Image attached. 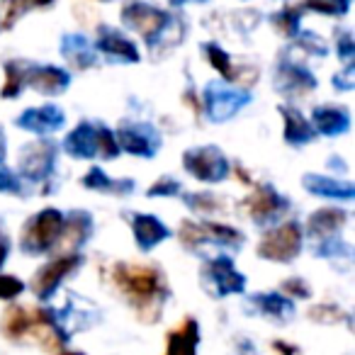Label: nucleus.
<instances>
[{
    "label": "nucleus",
    "instance_id": "obj_11",
    "mask_svg": "<svg viewBox=\"0 0 355 355\" xmlns=\"http://www.w3.org/2000/svg\"><path fill=\"white\" fill-rule=\"evenodd\" d=\"M119 151H127L139 158H153L161 148V134L148 122H127L114 134Z\"/></svg>",
    "mask_w": 355,
    "mask_h": 355
},
{
    "label": "nucleus",
    "instance_id": "obj_3",
    "mask_svg": "<svg viewBox=\"0 0 355 355\" xmlns=\"http://www.w3.org/2000/svg\"><path fill=\"white\" fill-rule=\"evenodd\" d=\"M119 17H122V25L127 30L141 35V40L151 49H156L163 37H166V32L175 25V17L171 12L151 6L146 0H129V3H124Z\"/></svg>",
    "mask_w": 355,
    "mask_h": 355
},
{
    "label": "nucleus",
    "instance_id": "obj_19",
    "mask_svg": "<svg viewBox=\"0 0 355 355\" xmlns=\"http://www.w3.org/2000/svg\"><path fill=\"white\" fill-rule=\"evenodd\" d=\"M311 127L324 137H340L350 129V112L338 105H321L311 112Z\"/></svg>",
    "mask_w": 355,
    "mask_h": 355
},
{
    "label": "nucleus",
    "instance_id": "obj_34",
    "mask_svg": "<svg viewBox=\"0 0 355 355\" xmlns=\"http://www.w3.org/2000/svg\"><path fill=\"white\" fill-rule=\"evenodd\" d=\"M183 202L193 212H214V209H219V200L209 193H185Z\"/></svg>",
    "mask_w": 355,
    "mask_h": 355
},
{
    "label": "nucleus",
    "instance_id": "obj_5",
    "mask_svg": "<svg viewBox=\"0 0 355 355\" xmlns=\"http://www.w3.org/2000/svg\"><path fill=\"white\" fill-rule=\"evenodd\" d=\"M253 100L251 90L246 88H234L229 83H207L202 93V105H205V114H207L209 122L222 124L229 122L232 117H236L243 107Z\"/></svg>",
    "mask_w": 355,
    "mask_h": 355
},
{
    "label": "nucleus",
    "instance_id": "obj_18",
    "mask_svg": "<svg viewBox=\"0 0 355 355\" xmlns=\"http://www.w3.org/2000/svg\"><path fill=\"white\" fill-rule=\"evenodd\" d=\"M302 185L306 193L316 195V198L326 200H340V202H350L355 198V185L348 180H336L329 175H316V173H304L302 175Z\"/></svg>",
    "mask_w": 355,
    "mask_h": 355
},
{
    "label": "nucleus",
    "instance_id": "obj_28",
    "mask_svg": "<svg viewBox=\"0 0 355 355\" xmlns=\"http://www.w3.org/2000/svg\"><path fill=\"white\" fill-rule=\"evenodd\" d=\"M251 304H253V309H258L261 314L270 316V319H275V321L277 319L287 321V319H292V314H295L292 300L285 295H280V292H261V295H253Z\"/></svg>",
    "mask_w": 355,
    "mask_h": 355
},
{
    "label": "nucleus",
    "instance_id": "obj_45",
    "mask_svg": "<svg viewBox=\"0 0 355 355\" xmlns=\"http://www.w3.org/2000/svg\"><path fill=\"white\" fill-rule=\"evenodd\" d=\"M8 256H10V239H8V234L0 229V268H3V263L8 261Z\"/></svg>",
    "mask_w": 355,
    "mask_h": 355
},
{
    "label": "nucleus",
    "instance_id": "obj_25",
    "mask_svg": "<svg viewBox=\"0 0 355 355\" xmlns=\"http://www.w3.org/2000/svg\"><path fill=\"white\" fill-rule=\"evenodd\" d=\"M200 345V324L195 319H185L173 329L166 340V355H198Z\"/></svg>",
    "mask_w": 355,
    "mask_h": 355
},
{
    "label": "nucleus",
    "instance_id": "obj_30",
    "mask_svg": "<svg viewBox=\"0 0 355 355\" xmlns=\"http://www.w3.org/2000/svg\"><path fill=\"white\" fill-rule=\"evenodd\" d=\"M27 66L30 61H22V59H12L6 64V83H3V90H0V98H17L25 88V73H27Z\"/></svg>",
    "mask_w": 355,
    "mask_h": 355
},
{
    "label": "nucleus",
    "instance_id": "obj_46",
    "mask_svg": "<svg viewBox=\"0 0 355 355\" xmlns=\"http://www.w3.org/2000/svg\"><path fill=\"white\" fill-rule=\"evenodd\" d=\"M272 348H275L277 353H282V355H297L295 345H287L285 340H275V343H272Z\"/></svg>",
    "mask_w": 355,
    "mask_h": 355
},
{
    "label": "nucleus",
    "instance_id": "obj_4",
    "mask_svg": "<svg viewBox=\"0 0 355 355\" xmlns=\"http://www.w3.org/2000/svg\"><path fill=\"white\" fill-rule=\"evenodd\" d=\"M61 234H64V214L54 207H46L22 227L20 246L30 256H42L61 241Z\"/></svg>",
    "mask_w": 355,
    "mask_h": 355
},
{
    "label": "nucleus",
    "instance_id": "obj_40",
    "mask_svg": "<svg viewBox=\"0 0 355 355\" xmlns=\"http://www.w3.org/2000/svg\"><path fill=\"white\" fill-rule=\"evenodd\" d=\"M336 54L343 64H353L355 59V42L350 32H340L338 40H336Z\"/></svg>",
    "mask_w": 355,
    "mask_h": 355
},
{
    "label": "nucleus",
    "instance_id": "obj_44",
    "mask_svg": "<svg viewBox=\"0 0 355 355\" xmlns=\"http://www.w3.org/2000/svg\"><path fill=\"white\" fill-rule=\"evenodd\" d=\"M331 83H334L336 90H353L355 85V66L353 64H345V69L340 71V73H336L334 78H331Z\"/></svg>",
    "mask_w": 355,
    "mask_h": 355
},
{
    "label": "nucleus",
    "instance_id": "obj_29",
    "mask_svg": "<svg viewBox=\"0 0 355 355\" xmlns=\"http://www.w3.org/2000/svg\"><path fill=\"white\" fill-rule=\"evenodd\" d=\"M202 51L207 54V61L212 64V69L224 78V83H236V80H239V71L234 69L232 56H229L227 51L222 49V46L214 44V42H205Z\"/></svg>",
    "mask_w": 355,
    "mask_h": 355
},
{
    "label": "nucleus",
    "instance_id": "obj_39",
    "mask_svg": "<svg viewBox=\"0 0 355 355\" xmlns=\"http://www.w3.org/2000/svg\"><path fill=\"white\" fill-rule=\"evenodd\" d=\"M309 316L314 321H324V324H334V321L348 319V314H345V311H340L338 306H334V304L314 306V309H309Z\"/></svg>",
    "mask_w": 355,
    "mask_h": 355
},
{
    "label": "nucleus",
    "instance_id": "obj_1",
    "mask_svg": "<svg viewBox=\"0 0 355 355\" xmlns=\"http://www.w3.org/2000/svg\"><path fill=\"white\" fill-rule=\"evenodd\" d=\"M112 280L124 292L129 304L139 311L146 321H153L158 309L163 306L168 297V287L163 280V272L151 266H127L119 263L112 268Z\"/></svg>",
    "mask_w": 355,
    "mask_h": 355
},
{
    "label": "nucleus",
    "instance_id": "obj_7",
    "mask_svg": "<svg viewBox=\"0 0 355 355\" xmlns=\"http://www.w3.org/2000/svg\"><path fill=\"white\" fill-rule=\"evenodd\" d=\"M302 253V227L297 222H285L270 229L258 243V256L270 263H292Z\"/></svg>",
    "mask_w": 355,
    "mask_h": 355
},
{
    "label": "nucleus",
    "instance_id": "obj_41",
    "mask_svg": "<svg viewBox=\"0 0 355 355\" xmlns=\"http://www.w3.org/2000/svg\"><path fill=\"white\" fill-rule=\"evenodd\" d=\"M0 193L6 195H22V180L10 171L0 166Z\"/></svg>",
    "mask_w": 355,
    "mask_h": 355
},
{
    "label": "nucleus",
    "instance_id": "obj_23",
    "mask_svg": "<svg viewBox=\"0 0 355 355\" xmlns=\"http://www.w3.org/2000/svg\"><path fill=\"white\" fill-rule=\"evenodd\" d=\"M61 56L69 61L71 66L76 69L85 71V69H93L98 64V51L95 46L85 40L83 35H64L61 37Z\"/></svg>",
    "mask_w": 355,
    "mask_h": 355
},
{
    "label": "nucleus",
    "instance_id": "obj_6",
    "mask_svg": "<svg viewBox=\"0 0 355 355\" xmlns=\"http://www.w3.org/2000/svg\"><path fill=\"white\" fill-rule=\"evenodd\" d=\"M180 241L190 251H198L200 246H207V243H217V246H227L232 251H239L243 246V234L234 227L217 222H183L180 227Z\"/></svg>",
    "mask_w": 355,
    "mask_h": 355
},
{
    "label": "nucleus",
    "instance_id": "obj_27",
    "mask_svg": "<svg viewBox=\"0 0 355 355\" xmlns=\"http://www.w3.org/2000/svg\"><path fill=\"white\" fill-rule=\"evenodd\" d=\"M80 183H83V188H88V190H98V193L117 195V198L134 193V180H132V178L114 180V178H110L107 173H105L103 168H98V166L90 168V171L83 175V180H80Z\"/></svg>",
    "mask_w": 355,
    "mask_h": 355
},
{
    "label": "nucleus",
    "instance_id": "obj_51",
    "mask_svg": "<svg viewBox=\"0 0 355 355\" xmlns=\"http://www.w3.org/2000/svg\"><path fill=\"white\" fill-rule=\"evenodd\" d=\"M105 3H107V0H105Z\"/></svg>",
    "mask_w": 355,
    "mask_h": 355
},
{
    "label": "nucleus",
    "instance_id": "obj_12",
    "mask_svg": "<svg viewBox=\"0 0 355 355\" xmlns=\"http://www.w3.org/2000/svg\"><path fill=\"white\" fill-rule=\"evenodd\" d=\"M56 153H59V146L54 141L42 139V141L27 144L20 151V173L30 183H44L46 178L54 173Z\"/></svg>",
    "mask_w": 355,
    "mask_h": 355
},
{
    "label": "nucleus",
    "instance_id": "obj_24",
    "mask_svg": "<svg viewBox=\"0 0 355 355\" xmlns=\"http://www.w3.org/2000/svg\"><path fill=\"white\" fill-rule=\"evenodd\" d=\"M90 236H93V217H90L88 212L73 209V212L64 214V234H61V241L66 243L69 253L83 246Z\"/></svg>",
    "mask_w": 355,
    "mask_h": 355
},
{
    "label": "nucleus",
    "instance_id": "obj_15",
    "mask_svg": "<svg viewBox=\"0 0 355 355\" xmlns=\"http://www.w3.org/2000/svg\"><path fill=\"white\" fill-rule=\"evenodd\" d=\"M25 85H30L32 90L42 95H61L69 90L71 85V73L61 66L51 64H30L25 73Z\"/></svg>",
    "mask_w": 355,
    "mask_h": 355
},
{
    "label": "nucleus",
    "instance_id": "obj_33",
    "mask_svg": "<svg viewBox=\"0 0 355 355\" xmlns=\"http://www.w3.org/2000/svg\"><path fill=\"white\" fill-rule=\"evenodd\" d=\"M350 3L353 0H304L300 8L302 10L319 12V15L326 17H345L350 10Z\"/></svg>",
    "mask_w": 355,
    "mask_h": 355
},
{
    "label": "nucleus",
    "instance_id": "obj_16",
    "mask_svg": "<svg viewBox=\"0 0 355 355\" xmlns=\"http://www.w3.org/2000/svg\"><path fill=\"white\" fill-rule=\"evenodd\" d=\"M319 85L316 76L306 66H300L295 61L282 59L275 66V90L282 95H304Z\"/></svg>",
    "mask_w": 355,
    "mask_h": 355
},
{
    "label": "nucleus",
    "instance_id": "obj_31",
    "mask_svg": "<svg viewBox=\"0 0 355 355\" xmlns=\"http://www.w3.org/2000/svg\"><path fill=\"white\" fill-rule=\"evenodd\" d=\"M270 25L275 27V32H280L282 37L295 40V37L302 32V27H300L302 25V8H297V6L282 8L280 12L270 15Z\"/></svg>",
    "mask_w": 355,
    "mask_h": 355
},
{
    "label": "nucleus",
    "instance_id": "obj_49",
    "mask_svg": "<svg viewBox=\"0 0 355 355\" xmlns=\"http://www.w3.org/2000/svg\"><path fill=\"white\" fill-rule=\"evenodd\" d=\"M61 355H85V353H61Z\"/></svg>",
    "mask_w": 355,
    "mask_h": 355
},
{
    "label": "nucleus",
    "instance_id": "obj_38",
    "mask_svg": "<svg viewBox=\"0 0 355 355\" xmlns=\"http://www.w3.org/2000/svg\"><path fill=\"white\" fill-rule=\"evenodd\" d=\"M146 195L148 198H175V195H180V183L175 178H158Z\"/></svg>",
    "mask_w": 355,
    "mask_h": 355
},
{
    "label": "nucleus",
    "instance_id": "obj_22",
    "mask_svg": "<svg viewBox=\"0 0 355 355\" xmlns=\"http://www.w3.org/2000/svg\"><path fill=\"white\" fill-rule=\"evenodd\" d=\"M64 151L73 158H90L98 156V127L93 122H80L69 137L64 139Z\"/></svg>",
    "mask_w": 355,
    "mask_h": 355
},
{
    "label": "nucleus",
    "instance_id": "obj_14",
    "mask_svg": "<svg viewBox=\"0 0 355 355\" xmlns=\"http://www.w3.org/2000/svg\"><path fill=\"white\" fill-rule=\"evenodd\" d=\"M205 277L212 282L214 295L229 297V295H241L246 290V275L234 268V261L229 256H217L207 263L205 268Z\"/></svg>",
    "mask_w": 355,
    "mask_h": 355
},
{
    "label": "nucleus",
    "instance_id": "obj_17",
    "mask_svg": "<svg viewBox=\"0 0 355 355\" xmlns=\"http://www.w3.org/2000/svg\"><path fill=\"white\" fill-rule=\"evenodd\" d=\"M66 124V112L56 105H42V107H30L17 117V127L25 132L40 134V137H49V134L59 132Z\"/></svg>",
    "mask_w": 355,
    "mask_h": 355
},
{
    "label": "nucleus",
    "instance_id": "obj_43",
    "mask_svg": "<svg viewBox=\"0 0 355 355\" xmlns=\"http://www.w3.org/2000/svg\"><path fill=\"white\" fill-rule=\"evenodd\" d=\"M282 292H285V297H297V300H309L311 297V290L309 285H306L302 277H290V280H285V285H282Z\"/></svg>",
    "mask_w": 355,
    "mask_h": 355
},
{
    "label": "nucleus",
    "instance_id": "obj_26",
    "mask_svg": "<svg viewBox=\"0 0 355 355\" xmlns=\"http://www.w3.org/2000/svg\"><path fill=\"white\" fill-rule=\"evenodd\" d=\"M280 114L285 119V141L290 146H304V144L314 141L316 137L314 127H311V122H306V117L300 110L290 107V105H282Z\"/></svg>",
    "mask_w": 355,
    "mask_h": 355
},
{
    "label": "nucleus",
    "instance_id": "obj_36",
    "mask_svg": "<svg viewBox=\"0 0 355 355\" xmlns=\"http://www.w3.org/2000/svg\"><path fill=\"white\" fill-rule=\"evenodd\" d=\"M295 42H297L300 49H304L306 54H311V56H326L329 54L326 42L321 40L319 35H314V32H300V35L295 37Z\"/></svg>",
    "mask_w": 355,
    "mask_h": 355
},
{
    "label": "nucleus",
    "instance_id": "obj_32",
    "mask_svg": "<svg viewBox=\"0 0 355 355\" xmlns=\"http://www.w3.org/2000/svg\"><path fill=\"white\" fill-rule=\"evenodd\" d=\"M56 0H6V20L0 22V27L10 30L22 15H27L30 10H37V8H51Z\"/></svg>",
    "mask_w": 355,
    "mask_h": 355
},
{
    "label": "nucleus",
    "instance_id": "obj_8",
    "mask_svg": "<svg viewBox=\"0 0 355 355\" xmlns=\"http://www.w3.org/2000/svg\"><path fill=\"white\" fill-rule=\"evenodd\" d=\"M183 166L200 183H222L229 175V158L219 146H195L183 153Z\"/></svg>",
    "mask_w": 355,
    "mask_h": 355
},
{
    "label": "nucleus",
    "instance_id": "obj_35",
    "mask_svg": "<svg viewBox=\"0 0 355 355\" xmlns=\"http://www.w3.org/2000/svg\"><path fill=\"white\" fill-rule=\"evenodd\" d=\"M316 251V256H321V258H350V246L345 241H340V239H334V236H329V239H321L319 241V246L314 248Z\"/></svg>",
    "mask_w": 355,
    "mask_h": 355
},
{
    "label": "nucleus",
    "instance_id": "obj_48",
    "mask_svg": "<svg viewBox=\"0 0 355 355\" xmlns=\"http://www.w3.org/2000/svg\"><path fill=\"white\" fill-rule=\"evenodd\" d=\"M8 156V144H6V134L0 132V166H3V161H6Z\"/></svg>",
    "mask_w": 355,
    "mask_h": 355
},
{
    "label": "nucleus",
    "instance_id": "obj_21",
    "mask_svg": "<svg viewBox=\"0 0 355 355\" xmlns=\"http://www.w3.org/2000/svg\"><path fill=\"white\" fill-rule=\"evenodd\" d=\"M345 222H348V214H345L340 207L316 209V212L309 214V222H306V234H309L311 239H316V241H321V239L336 236V234L345 227Z\"/></svg>",
    "mask_w": 355,
    "mask_h": 355
},
{
    "label": "nucleus",
    "instance_id": "obj_2",
    "mask_svg": "<svg viewBox=\"0 0 355 355\" xmlns=\"http://www.w3.org/2000/svg\"><path fill=\"white\" fill-rule=\"evenodd\" d=\"M0 331L10 340H20L25 336H37L42 345L49 350L61 348L69 340V331L51 309H27V306H10L3 314Z\"/></svg>",
    "mask_w": 355,
    "mask_h": 355
},
{
    "label": "nucleus",
    "instance_id": "obj_20",
    "mask_svg": "<svg viewBox=\"0 0 355 355\" xmlns=\"http://www.w3.org/2000/svg\"><path fill=\"white\" fill-rule=\"evenodd\" d=\"M132 232L134 239H137V246L141 251H151V248H156L158 243H163L171 236V229L158 217H153V214H134Z\"/></svg>",
    "mask_w": 355,
    "mask_h": 355
},
{
    "label": "nucleus",
    "instance_id": "obj_37",
    "mask_svg": "<svg viewBox=\"0 0 355 355\" xmlns=\"http://www.w3.org/2000/svg\"><path fill=\"white\" fill-rule=\"evenodd\" d=\"M98 156L107 158V161L119 156V144H117V139H114L112 129L98 127Z\"/></svg>",
    "mask_w": 355,
    "mask_h": 355
},
{
    "label": "nucleus",
    "instance_id": "obj_9",
    "mask_svg": "<svg viewBox=\"0 0 355 355\" xmlns=\"http://www.w3.org/2000/svg\"><path fill=\"white\" fill-rule=\"evenodd\" d=\"M83 263L78 251H71V253H64V256L54 258L49 261L46 266H42L37 270L35 280H32V292H35L37 300L46 302L56 295V290L61 287V282L71 275L73 270H78V266Z\"/></svg>",
    "mask_w": 355,
    "mask_h": 355
},
{
    "label": "nucleus",
    "instance_id": "obj_47",
    "mask_svg": "<svg viewBox=\"0 0 355 355\" xmlns=\"http://www.w3.org/2000/svg\"><path fill=\"white\" fill-rule=\"evenodd\" d=\"M188 3H198V6H205V3H209V0H168V6H171V8H185Z\"/></svg>",
    "mask_w": 355,
    "mask_h": 355
},
{
    "label": "nucleus",
    "instance_id": "obj_10",
    "mask_svg": "<svg viewBox=\"0 0 355 355\" xmlns=\"http://www.w3.org/2000/svg\"><path fill=\"white\" fill-rule=\"evenodd\" d=\"M243 202H246L248 217H251L258 227L277 224L287 214V209H290V200L277 193L272 185H258L256 193L248 195Z\"/></svg>",
    "mask_w": 355,
    "mask_h": 355
},
{
    "label": "nucleus",
    "instance_id": "obj_42",
    "mask_svg": "<svg viewBox=\"0 0 355 355\" xmlns=\"http://www.w3.org/2000/svg\"><path fill=\"white\" fill-rule=\"evenodd\" d=\"M25 292L22 280H17L15 275H0V300H15Z\"/></svg>",
    "mask_w": 355,
    "mask_h": 355
},
{
    "label": "nucleus",
    "instance_id": "obj_13",
    "mask_svg": "<svg viewBox=\"0 0 355 355\" xmlns=\"http://www.w3.org/2000/svg\"><path fill=\"white\" fill-rule=\"evenodd\" d=\"M95 51H100L103 56H107V59L114 61V64H139V61H141L139 46L134 44L124 32H119L117 27H110V25L98 27Z\"/></svg>",
    "mask_w": 355,
    "mask_h": 355
},
{
    "label": "nucleus",
    "instance_id": "obj_50",
    "mask_svg": "<svg viewBox=\"0 0 355 355\" xmlns=\"http://www.w3.org/2000/svg\"><path fill=\"white\" fill-rule=\"evenodd\" d=\"M0 30H3V27H0Z\"/></svg>",
    "mask_w": 355,
    "mask_h": 355
}]
</instances>
